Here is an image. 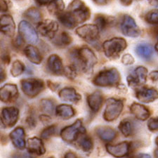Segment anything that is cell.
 Here are the masks:
<instances>
[{
    "instance_id": "obj_49",
    "label": "cell",
    "mask_w": 158,
    "mask_h": 158,
    "mask_svg": "<svg viewBox=\"0 0 158 158\" xmlns=\"http://www.w3.org/2000/svg\"><path fill=\"white\" fill-rule=\"evenodd\" d=\"M93 2H95L96 4L101 5V6H103V5H106L108 3V0H92Z\"/></svg>"
},
{
    "instance_id": "obj_38",
    "label": "cell",
    "mask_w": 158,
    "mask_h": 158,
    "mask_svg": "<svg viewBox=\"0 0 158 158\" xmlns=\"http://www.w3.org/2000/svg\"><path fill=\"white\" fill-rule=\"evenodd\" d=\"M77 70H78L75 67V66L71 64L70 65L68 66V67L65 68L64 73L63 74H64L68 78L73 80V79H75L76 77H77Z\"/></svg>"
},
{
    "instance_id": "obj_47",
    "label": "cell",
    "mask_w": 158,
    "mask_h": 158,
    "mask_svg": "<svg viewBox=\"0 0 158 158\" xmlns=\"http://www.w3.org/2000/svg\"><path fill=\"white\" fill-rule=\"evenodd\" d=\"M149 77L152 81H157L158 82V71L155 70L150 73L149 75Z\"/></svg>"
},
{
    "instance_id": "obj_28",
    "label": "cell",
    "mask_w": 158,
    "mask_h": 158,
    "mask_svg": "<svg viewBox=\"0 0 158 158\" xmlns=\"http://www.w3.org/2000/svg\"><path fill=\"white\" fill-rule=\"evenodd\" d=\"M136 52L139 56L146 60H148L151 58L153 53V48L150 44L147 43H143L137 46Z\"/></svg>"
},
{
    "instance_id": "obj_40",
    "label": "cell",
    "mask_w": 158,
    "mask_h": 158,
    "mask_svg": "<svg viewBox=\"0 0 158 158\" xmlns=\"http://www.w3.org/2000/svg\"><path fill=\"white\" fill-rule=\"evenodd\" d=\"M148 128L152 132H158V118L150 119L148 122Z\"/></svg>"
},
{
    "instance_id": "obj_29",
    "label": "cell",
    "mask_w": 158,
    "mask_h": 158,
    "mask_svg": "<svg viewBox=\"0 0 158 158\" xmlns=\"http://www.w3.org/2000/svg\"><path fill=\"white\" fill-rule=\"evenodd\" d=\"M48 11L50 14L58 16L65 9V3L63 0H53L47 5Z\"/></svg>"
},
{
    "instance_id": "obj_48",
    "label": "cell",
    "mask_w": 158,
    "mask_h": 158,
    "mask_svg": "<svg viewBox=\"0 0 158 158\" xmlns=\"http://www.w3.org/2000/svg\"><path fill=\"white\" fill-rule=\"evenodd\" d=\"M53 0H35V2H36L37 4L40 5V6H45V5H48L51 2H52Z\"/></svg>"
},
{
    "instance_id": "obj_39",
    "label": "cell",
    "mask_w": 158,
    "mask_h": 158,
    "mask_svg": "<svg viewBox=\"0 0 158 158\" xmlns=\"http://www.w3.org/2000/svg\"><path fill=\"white\" fill-rule=\"evenodd\" d=\"M146 20L150 24L158 26V12L150 11L148 13L146 16Z\"/></svg>"
},
{
    "instance_id": "obj_16",
    "label": "cell",
    "mask_w": 158,
    "mask_h": 158,
    "mask_svg": "<svg viewBox=\"0 0 158 158\" xmlns=\"http://www.w3.org/2000/svg\"><path fill=\"white\" fill-rule=\"evenodd\" d=\"M131 143L124 141L116 145H107L106 150L108 153L117 158H122L127 156L129 153Z\"/></svg>"
},
{
    "instance_id": "obj_55",
    "label": "cell",
    "mask_w": 158,
    "mask_h": 158,
    "mask_svg": "<svg viewBox=\"0 0 158 158\" xmlns=\"http://www.w3.org/2000/svg\"><path fill=\"white\" fill-rule=\"evenodd\" d=\"M64 158H77L76 155L72 152H68L65 155Z\"/></svg>"
},
{
    "instance_id": "obj_37",
    "label": "cell",
    "mask_w": 158,
    "mask_h": 158,
    "mask_svg": "<svg viewBox=\"0 0 158 158\" xmlns=\"http://www.w3.org/2000/svg\"><path fill=\"white\" fill-rule=\"evenodd\" d=\"M57 132V126L51 125L45 128L41 133V137L44 139H49L51 137L55 136Z\"/></svg>"
},
{
    "instance_id": "obj_61",
    "label": "cell",
    "mask_w": 158,
    "mask_h": 158,
    "mask_svg": "<svg viewBox=\"0 0 158 158\" xmlns=\"http://www.w3.org/2000/svg\"><path fill=\"white\" fill-rule=\"evenodd\" d=\"M48 158H54V157H48Z\"/></svg>"
},
{
    "instance_id": "obj_34",
    "label": "cell",
    "mask_w": 158,
    "mask_h": 158,
    "mask_svg": "<svg viewBox=\"0 0 158 158\" xmlns=\"http://www.w3.org/2000/svg\"><path fill=\"white\" fill-rule=\"evenodd\" d=\"M24 16L30 21L35 23L41 22V20H42V14L40 13V10L35 7H31L26 10L24 13Z\"/></svg>"
},
{
    "instance_id": "obj_36",
    "label": "cell",
    "mask_w": 158,
    "mask_h": 158,
    "mask_svg": "<svg viewBox=\"0 0 158 158\" xmlns=\"http://www.w3.org/2000/svg\"><path fill=\"white\" fill-rule=\"evenodd\" d=\"M40 108L47 114H52L54 111L55 106L53 102L50 99H42L40 102Z\"/></svg>"
},
{
    "instance_id": "obj_32",
    "label": "cell",
    "mask_w": 158,
    "mask_h": 158,
    "mask_svg": "<svg viewBox=\"0 0 158 158\" xmlns=\"http://www.w3.org/2000/svg\"><path fill=\"white\" fill-rule=\"evenodd\" d=\"M73 39L69 34L67 32H63L59 35H58L56 37H54L53 39V42L56 46L59 47H65L70 45L72 42Z\"/></svg>"
},
{
    "instance_id": "obj_59",
    "label": "cell",
    "mask_w": 158,
    "mask_h": 158,
    "mask_svg": "<svg viewBox=\"0 0 158 158\" xmlns=\"http://www.w3.org/2000/svg\"><path fill=\"white\" fill-rule=\"evenodd\" d=\"M155 143H156V145L158 146V136L157 137L156 139H155Z\"/></svg>"
},
{
    "instance_id": "obj_54",
    "label": "cell",
    "mask_w": 158,
    "mask_h": 158,
    "mask_svg": "<svg viewBox=\"0 0 158 158\" xmlns=\"http://www.w3.org/2000/svg\"><path fill=\"white\" fill-rule=\"evenodd\" d=\"M0 78H1V82L2 81H4L6 79V73H5V71L4 69H2L1 68V74H0Z\"/></svg>"
},
{
    "instance_id": "obj_22",
    "label": "cell",
    "mask_w": 158,
    "mask_h": 158,
    "mask_svg": "<svg viewBox=\"0 0 158 158\" xmlns=\"http://www.w3.org/2000/svg\"><path fill=\"white\" fill-rule=\"evenodd\" d=\"M27 148L30 153L37 155H42L46 152L44 145L42 141L37 137H32L27 140Z\"/></svg>"
},
{
    "instance_id": "obj_45",
    "label": "cell",
    "mask_w": 158,
    "mask_h": 158,
    "mask_svg": "<svg viewBox=\"0 0 158 158\" xmlns=\"http://www.w3.org/2000/svg\"><path fill=\"white\" fill-rule=\"evenodd\" d=\"M9 4L8 1L6 0H1V11L6 12L9 10Z\"/></svg>"
},
{
    "instance_id": "obj_53",
    "label": "cell",
    "mask_w": 158,
    "mask_h": 158,
    "mask_svg": "<svg viewBox=\"0 0 158 158\" xmlns=\"http://www.w3.org/2000/svg\"><path fill=\"white\" fill-rule=\"evenodd\" d=\"M48 86H49V87L53 91H55L56 89L58 87V85H54L53 82H50V81H48Z\"/></svg>"
},
{
    "instance_id": "obj_20",
    "label": "cell",
    "mask_w": 158,
    "mask_h": 158,
    "mask_svg": "<svg viewBox=\"0 0 158 158\" xmlns=\"http://www.w3.org/2000/svg\"><path fill=\"white\" fill-rule=\"evenodd\" d=\"M103 95L99 91H94L87 96L88 106L94 113H98L103 105Z\"/></svg>"
},
{
    "instance_id": "obj_19",
    "label": "cell",
    "mask_w": 158,
    "mask_h": 158,
    "mask_svg": "<svg viewBox=\"0 0 158 158\" xmlns=\"http://www.w3.org/2000/svg\"><path fill=\"white\" fill-rule=\"evenodd\" d=\"M25 130L22 127H17L10 134V139H11L12 143L16 148L19 150H23L25 148Z\"/></svg>"
},
{
    "instance_id": "obj_21",
    "label": "cell",
    "mask_w": 158,
    "mask_h": 158,
    "mask_svg": "<svg viewBox=\"0 0 158 158\" xmlns=\"http://www.w3.org/2000/svg\"><path fill=\"white\" fill-rule=\"evenodd\" d=\"M61 100L71 103H78L81 101V96L74 88L65 87L61 89L58 93Z\"/></svg>"
},
{
    "instance_id": "obj_12",
    "label": "cell",
    "mask_w": 158,
    "mask_h": 158,
    "mask_svg": "<svg viewBox=\"0 0 158 158\" xmlns=\"http://www.w3.org/2000/svg\"><path fill=\"white\" fill-rule=\"evenodd\" d=\"M148 77V70L143 66H139L132 74L127 77V83L131 87H137L146 82Z\"/></svg>"
},
{
    "instance_id": "obj_3",
    "label": "cell",
    "mask_w": 158,
    "mask_h": 158,
    "mask_svg": "<svg viewBox=\"0 0 158 158\" xmlns=\"http://www.w3.org/2000/svg\"><path fill=\"white\" fill-rule=\"evenodd\" d=\"M103 50L107 58L115 59L126 49L127 43L122 37H114L106 40L103 44Z\"/></svg>"
},
{
    "instance_id": "obj_46",
    "label": "cell",
    "mask_w": 158,
    "mask_h": 158,
    "mask_svg": "<svg viewBox=\"0 0 158 158\" xmlns=\"http://www.w3.org/2000/svg\"><path fill=\"white\" fill-rule=\"evenodd\" d=\"M11 158H35L33 156L27 153H16L13 155Z\"/></svg>"
},
{
    "instance_id": "obj_5",
    "label": "cell",
    "mask_w": 158,
    "mask_h": 158,
    "mask_svg": "<svg viewBox=\"0 0 158 158\" xmlns=\"http://www.w3.org/2000/svg\"><path fill=\"white\" fill-rule=\"evenodd\" d=\"M23 92L29 98H35L44 90L45 85L44 81L37 78L24 79L20 81Z\"/></svg>"
},
{
    "instance_id": "obj_25",
    "label": "cell",
    "mask_w": 158,
    "mask_h": 158,
    "mask_svg": "<svg viewBox=\"0 0 158 158\" xmlns=\"http://www.w3.org/2000/svg\"><path fill=\"white\" fill-rule=\"evenodd\" d=\"M56 116L63 119H68L75 116V110L72 106L67 104H61L56 108Z\"/></svg>"
},
{
    "instance_id": "obj_41",
    "label": "cell",
    "mask_w": 158,
    "mask_h": 158,
    "mask_svg": "<svg viewBox=\"0 0 158 158\" xmlns=\"http://www.w3.org/2000/svg\"><path fill=\"white\" fill-rule=\"evenodd\" d=\"M122 62L123 64L127 65H131L134 63V58L131 55L127 53V54H125L123 57L122 58Z\"/></svg>"
},
{
    "instance_id": "obj_4",
    "label": "cell",
    "mask_w": 158,
    "mask_h": 158,
    "mask_svg": "<svg viewBox=\"0 0 158 158\" xmlns=\"http://www.w3.org/2000/svg\"><path fill=\"white\" fill-rule=\"evenodd\" d=\"M67 11L77 25L88 20L91 16L90 9L81 0H73L68 7Z\"/></svg>"
},
{
    "instance_id": "obj_60",
    "label": "cell",
    "mask_w": 158,
    "mask_h": 158,
    "mask_svg": "<svg viewBox=\"0 0 158 158\" xmlns=\"http://www.w3.org/2000/svg\"><path fill=\"white\" fill-rule=\"evenodd\" d=\"M129 158H136V157H130Z\"/></svg>"
},
{
    "instance_id": "obj_57",
    "label": "cell",
    "mask_w": 158,
    "mask_h": 158,
    "mask_svg": "<svg viewBox=\"0 0 158 158\" xmlns=\"http://www.w3.org/2000/svg\"><path fill=\"white\" fill-rule=\"evenodd\" d=\"M154 156H155V158H158V149H156L155 150Z\"/></svg>"
},
{
    "instance_id": "obj_44",
    "label": "cell",
    "mask_w": 158,
    "mask_h": 158,
    "mask_svg": "<svg viewBox=\"0 0 158 158\" xmlns=\"http://www.w3.org/2000/svg\"><path fill=\"white\" fill-rule=\"evenodd\" d=\"M26 122L27 125H28L30 127H32V128L36 126V120H35V118L32 116H30L27 118Z\"/></svg>"
},
{
    "instance_id": "obj_18",
    "label": "cell",
    "mask_w": 158,
    "mask_h": 158,
    "mask_svg": "<svg viewBox=\"0 0 158 158\" xmlns=\"http://www.w3.org/2000/svg\"><path fill=\"white\" fill-rule=\"evenodd\" d=\"M47 66L53 74L60 75L64 73L65 68L63 67V61L59 56L56 54L51 55L47 60Z\"/></svg>"
},
{
    "instance_id": "obj_11",
    "label": "cell",
    "mask_w": 158,
    "mask_h": 158,
    "mask_svg": "<svg viewBox=\"0 0 158 158\" xmlns=\"http://www.w3.org/2000/svg\"><path fill=\"white\" fill-rule=\"evenodd\" d=\"M121 30L125 36L129 37H138L141 35V30L134 19L129 15L123 17L121 23Z\"/></svg>"
},
{
    "instance_id": "obj_33",
    "label": "cell",
    "mask_w": 158,
    "mask_h": 158,
    "mask_svg": "<svg viewBox=\"0 0 158 158\" xmlns=\"http://www.w3.org/2000/svg\"><path fill=\"white\" fill-rule=\"evenodd\" d=\"M113 22L114 20L113 18L101 14H98L97 16H96L95 19H94L95 25H97L100 30H105L110 25L113 23Z\"/></svg>"
},
{
    "instance_id": "obj_10",
    "label": "cell",
    "mask_w": 158,
    "mask_h": 158,
    "mask_svg": "<svg viewBox=\"0 0 158 158\" xmlns=\"http://www.w3.org/2000/svg\"><path fill=\"white\" fill-rule=\"evenodd\" d=\"M19 119V110L15 107H6L1 111V122L6 128H11Z\"/></svg>"
},
{
    "instance_id": "obj_2",
    "label": "cell",
    "mask_w": 158,
    "mask_h": 158,
    "mask_svg": "<svg viewBox=\"0 0 158 158\" xmlns=\"http://www.w3.org/2000/svg\"><path fill=\"white\" fill-rule=\"evenodd\" d=\"M120 81V74L116 68H113L101 71L94 78L93 83L94 85L107 87V86H114L119 85Z\"/></svg>"
},
{
    "instance_id": "obj_9",
    "label": "cell",
    "mask_w": 158,
    "mask_h": 158,
    "mask_svg": "<svg viewBox=\"0 0 158 158\" xmlns=\"http://www.w3.org/2000/svg\"><path fill=\"white\" fill-rule=\"evenodd\" d=\"M19 31L20 36L29 44H35L39 40L37 31L31 24H30V23L26 20H22L20 23L19 25Z\"/></svg>"
},
{
    "instance_id": "obj_51",
    "label": "cell",
    "mask_w": 158,
    "mask_h": 158,
    "mask_svg": "<svg viewBox=\"0 0 158 158\" xmlns=\"http://www.w3.org/2000/svg\"><path fill=\"white\" fill-rule=\"evenodd\" d=\"M133 0H120V2L122 3V4H123L124 6H128L129 5H131Z\"/></svg>"
},
{
    "instance_id": "obj_17",
    "label": "cell",
    "mask_w": 158,
    "mask_h": 158,
    "mask_svg": "<svg viewBox=\"0 0 158 158\" xmlns=\"http://www.w3.org/2000/svg\"><path fill=\"white\" fill-rule=\"evenodd\" d=\"M1 32L9 37H14L16 30V24L14 20L10 15H3L0 20Z\"/></svg>"
},
{
    "instance_id": "obj_56",
    "label": "cell",
    "mask_w": 158,
    "mask_h": 158,
    "mask_svg": "<svg viewBox=\"0 0 158 158\" xmlns=\"http://www.w3.org/2000/svg\"><path fill=\"white\" fill-rule=\"evenodd\" d=\"M136 158H152L150 155L148 154H140Z\"/></svg>"
},
{
    "instance_id": "obj_14",
    "label": "cell",
    "mask_w": 158,
    "mask_h": 158,
    "mask_svg": "<svg viewBox=\"0 0 158 158\" xmlns=\"http://www.w3.org/2000/svg\"><path fill=\"white\" fill-rule=\"evenodd\" d=\"M19 97V89L14 84H6L0 89V100L3 103H11Z\"/></svg>"
},
{
    "instance_id": "obj_15",
    "label": "cell",
    "mask_w": 158,
    "mask_h": 158,
    "mask_svg": "<svg viewBox=\"0 0 158 158\" xmlns=\"http://www.w3.org/2000/svg\"><path fill=\"white\" fill-rule=\"evenodd\" d=\"M135 94L136 98L142 103H151L158 98V91L154 88L143 86L136 89Z\"/></svg>"
},
{
    "instance_id": "obj_7",
    "label": "cell",
    "mask_w": 158,
    "mask_h": 158,
    "mask_svg": "<svg viewBox=\"0 0 158 158\" xmlns=\"http://www.w3.org/2000/svg\"><path fill=\"white\" fill-rule=\"evenodd\" d=\"M124 108L123 101L114 98H108L103 113V118L108 122L115 120L120 115Z\"/></svg>"
},
{
    "instance_id": "obj_50",
    "label": "cell",
    "mask_w": 158,
    "mask_h": 158,
    "mask_svg": "<svg viewBox=\"0 0 158 158\" xmlns=\"http://www.w3.org/2000/svg\"><path fill=\"white\" fill-rule=\"evenodd\" d=\"M2 60L3 61V63H5V64H7L8 65L9 63V61H10V57L9 55H3L2 57Z\"/></svg>"
},
{
    "instance_id": "obj_24",
    "label": "cell",
    "mask_w": 158,
    "mask_h": 158,
    "mask_svg": "<svg viewBox=\"0 0 158 158\" xmlns=\"http://www.w3.org/2000/svg\"><path fill=\"white\" fill-rule=\"evenodd\" d=\"M24 54L30 62L39 65L42 63V56L39 49L33 45H27L24 49Z\"/></svg>"
},
{
    "instance_id": "obj_30",
    "label": "cell",
    "mask_w": 158,
    "mask_h": 158,
    "mask_svg": "<svg viewBox=\"0 0 158 158\" xmlns=\"http://www.w3.org/2000/svg\"><path fill=\"white\" fill-rule=\"evenodd\" d=\"M57 18L61 24L69 29H73L77 25V23L68 11L61 13L58 15Z\"/></svg>"
},
{
    "instance_id": "obj_35",
    "label": "cell",
    "mask_w": 158,
    "mask_h": 158,
    "mask_svg": "<svg viewBox=\"0 0 158 158\" xmlns=\"http://www.w3.org/2000/svg\"><path fill=\"white\" fill-rule=\"evenodd\" d=\"M25 69V68L23 63L20 60H16L13 63L11 68V73L13 77H19V76L23 73Z\"/></svg>"
},
{
    "instance_id": "obj_13",
    "label": "cell",
    "mask_w": 158,
    "mask_h": 158,
    "mask_svg": "<svg viewBox=\"0 0 158 158\" xmlns=\"http://www.w3.org/2000/svg\"><path fill=\"white\" fill-rule=\"evenodd\" d=\"M37 28L42 36L53 40L58 30V24L54 20H44L38 23Z\"/></svg>"
},
{
    "instance_id": "obj_31",
    "label": "cell",
    "mask_w": 158,
    "mask_h": 158,
    "mask_svg": "<svg viewBox=\"0 0 158 158\" xmlns=\"http://www.w3.org/2000/svg\"><path fill=\"white\" fill-rule=\"evenodd\" d=\"M118 128L124 136L129 137L133 135L134 132V125L132 121L129 119H124L120 122Z\"/></svg>"
},
{
    "instance_id": "obj_26",
    "label": "cell",
    "mask_w": 158,
    "mask_h": 158,
    "mask_svg": "<svg viewBox=\"0 0 158 158\" xmlns=\"http://www.w3.org/2000/svg\"><path fill=\"white\" fill-rule=\"evenodd\" d=\"M96 133L101 140L104 141H112L116 138L117 132L109 127H100L96 129Z\"/></svg>"
},
{
    "instance_id": "obj_42",
    "label": "cell",
    "mask_w": 158,
    "mask_h": 158,
    "mask_svg": "<svg viewBox=\"0 0 158 158\" xmlns=\"http://www.w3.org/2000/svg\"><path fill=\"white\" fill-rule=\"evenodd\" d=\"M23 38L20 35H19V36H18L16 37V39L14 41V45L16 46V47L18 48H20L21 47L23 44Z\"/></svg>"
},
{
    "instance_id": "obj_1",
    "label": "cell",
    "mask_w": 158,
    "mask_h": 158,
    "mask_svg": "<svg viewBox=\"0 0 158 158\" xmlns=\"http://www.w3.org/2000/svg\"><path fill=\"white\" fill-rule=\"evenodd\" d=\"M70 58L73 65L77 70L85 73H90L98 63L95 53L89 48L83 47L75 49L70 52Z\"/></svg>"
},
{
    "instance_id": "obj_43",
    "label": "cell",
    "mask_w": 158,
    "mask_h": 158,
    "mask_svg": "<svg viewBox=\"0 0 158 158\" xmlns=\"http://www.w3.org/2000/svg\"><path fill=\"white\" fill-rule=\"evenodd\" d=\"M40 119L41 122H42V123H44V124H49L52 121V119H51L49 115H47V114H42V115L40 116Z\"/></svg>"
},
{
    "instance_id": "obj_58",
    "label": "cell",
    "mask_w": 158,
    "mask_h": 158,
    "mask_svg": "<svg viewBox=\"0 0 158 158\" xmlns=\"http://www.w3.org/2000/svg\"><path fill=\"white\" fill-rule=\"evenodd\" d=\"M155 50L157 51V52L158 53V40H157V43H156V44H155Z\"/></svg>"
},
{
    "instance_id": "obj_27",
    "label": "cell",
    "mask_w": 158,
    "mask_h": 158,
    "mask_svg": "<svg viewBox=\"0 0 158 158\" xmlns=\"http://www.w3.org/2000/svg\"><path fill=\"white\" fill-rule=\"evenodd\" d=\"M76 141H77V145L80 148L85 152H91L92 151L94 148L92 139L86 133L81 134Z\"/></svg>"
},
{
    "instance_id": "obj_6",
    "label": "cell",
    "mask_w": 158,
    "mask_h": 158,
    "mask_svg": "<svg viewBox=\"0 0 158 158\" xmlns=\"http://www.w3.org/2000/svg\"><path fill=\"white\" fill-rule=\"evenodd\" d=\"M86 129L83 127L81 119H77L73 124L63 129L60 131V136L66 143H72L76 141L81 134H85Z\"/></svg>"
},
{
    "instance_id": "obj_8",
    "label": "cell",
    "mask_w": 158,
    "mask_h": 158,
    "mask_svg": "<svg viewBox=\"0 0 158 158\" xmlns=\"http://www.w3.org/2000/svg\"><path fill=\"white\" fill-rule=\"evenodd\" d=\"M100 30L95 24H86L76 29L75 32L81 39L89 43L96 42L98 39Z\"/></svg>"
},
{
    "instance_id": "obj_52",
    "label": "cell",
    "mask_w": 158,
    "mask_h": 158,
    "mask_svg": "<svg viewBox=\"0 0 158 158\" xmlns=\"http://www.w3.org/2000/svg\"><path fill=\"white\" fill-rule=\"evenodd\" d=\"M148 2L151 6L158 9V0H148Z\"/></svg>"
},
{
    "instance_id": "obj_23",
    "label": "cell",
    "mask_w": 158,
    "mask_h": 158,
    "mask_svg": "<svg viewBox=\"0 0 158 158\" xmlns=\"http://www.w3.org/2000/svg\"><path fill=\"white\" fill-rule=\"evenodd\" d=\"M130 111L135 118L141 121L146 120L150 115V112L146 106L137 103L131 104L130 106Z\"/></svg>"
}]
</instances>
